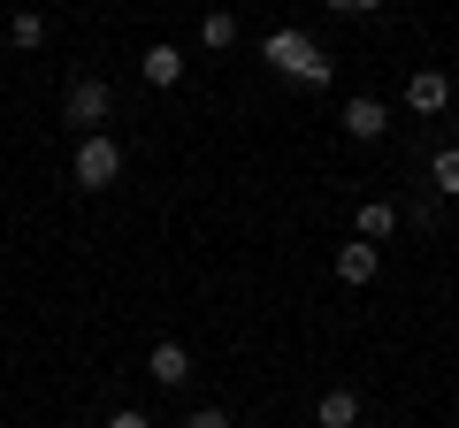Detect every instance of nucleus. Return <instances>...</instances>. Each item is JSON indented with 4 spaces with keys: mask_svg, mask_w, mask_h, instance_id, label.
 Instances as JSON below:
<instances>
[{
    "mask_svg": "<svg viewBox=\"0 0 459 428\" xmlns=\"http://www.w3.org/2000/svg\"><path fill=\"white\" fill-rule=\"evenodd\" d=\"M314 421H322V428H360V390H322Z\"/></svg>",
    "mask_w": 459,
    "mask_h": 428,
    "instance_id": "obj_7",
    "label": "nucleus"
},
{
    "mask_svg": "<svg viewBox=\"0 0 459 428\" xmlns=\"http://www.w3.org/2000/svg\"><path fill=\"white\" fill-rule=\"evenodd\" d=\"M344 131L360 138V146H368V138H383V131H391V116H383V99H352V107H344Z\"/></svg>",
    "mask_w": 459,
    "mask_h": 428,
    "instance_id": "obj_8",
    "label": "nucleus"
},
{
    "mask_svg": "<svg viewBox=\"0 0 459 428\" xmlns=\"http://www.w3.org/2000/svg\"><path fill=\"white\" fill-rule=\"evenodd\" d=\"M337 283H376V245H337Z\"/></svg>",
    "mask_w": 459,
    "mask_h": 428,
    "instance_id": "obj_9",
    "label": "nucleus"
},
{
    "mask_svg": "<svg viewBox=\"0 0 459 428\" xmlns=\"http://www.w3.org/2000/svg\"><path fill=\"white\" fill-rule=\"evenodd\" d=\"M261 54H268V69H276V77H299L307 92H322V84L337 77V69H329V54L314 47L307 31H268V47H261Z\"/></svg>",
    "mask_w": 459,
    "mask_h": 428,
    "instance_id": "obj_1",
    "label": "nucleus"
},
{
    "mask_svg": "<svg viewBox=\"0 0 459 428\" xmlns=\"http://www.w3.org/2000/svg\"><path fill=\"white\" fill-rule=\"evenodd\" d=\"M452 138H459V116H452Z\"/></svg>",
    "mask_w": 459,
    "mask_h": 428,
    "instance_id": "obj_18",
    "label": "nucleus"
},
{
    "mask_svg": "<svg viewBox=\"0 0 459 428\" xmlns=\"http://www.w3.org/2000/svg\"><path fill=\"white\" fill-rule=\"evenodd\" d=\"M138 77L169 92V84H184V54L177 47H146V54H138Z\"/></svg>",
    "mask_w": 459,
    "mask_h": 428,
    "instance_id": "obj_6",
    "label": "nucleus"
},
{
    "mask_svg": "<svg viewBox=\"0 0 459 428\" xmlns=\"http://www.w3.org/2000/svg\"><path fill=\"white\" fill-rule=\"evenodd\" d=\"M391 230H398V207H391V199H368V207H360V237L376 245V237H391Z\"/></svg>",
    "mask_w": 459,
    "mask_h": 428,
    "instance_id": "obj_10",
    "label": "nucleus"
},
{
    "mask_svg": "<svg viewBox=\"0 0 459 428\" xmlns=\"http://www.w3.org/2000/svg\"><path fill=\"white\" fill-rule=\"evenodd\" d=\"M199 39H207V47H230V39H238V16H230V8H214V16L199 23Z\"/></svg>",
    "mask_w": 459,
    "mask_h": 428,
    "instance_id": "obj_13",
    "label": "nucleus"
},
{
    "mask_svg": "<svg viewBox=\"0 0 459 428\" xmlns=\"http://www.w3.org/2000/svg\"><path fill=\"white\" fill-rule=\"evenodd\" d=\"M429 184H437L444 199H459V146H444L437 161H429Z\"/></svg>",
    "mask_w": 459,
    "mask_h": 428,
    "instance_id": "obj_11",
    "label": "nucleus"
},
{
    "mask_svg": "<svg viewBox=\"0 0 459 428\" xmlns=\"http://www.w3.org/2000/svg\"><path fill=\"white\" fill-rule=\"evenodd\" d=\"M184 428H230V413H222V406H199V413H192Z\"/></svg>",
    "mask_w": 459,
    "mask_h": 428,
    "instance_id": "obj_15",
    "label": "nucleus"
},
{
    "mask_svg": "<svg viewBox=\"0 0 459 428\" xmlns=\"http://www.w3.org/2000/svg\"><path fill=\"white\" fill-rule=\"evenodd\" d=\"M329 8H344V16H368V8H383V0H329Z\"/></svg>",
    "mask_w": 459,
    "mask_h": 428,
    "instance_id": "obj_17",
    "label": "nucleus"
},
{
    "mask_svg": "<svg viewBox=\"0 0 459 428\" xmlns=\"http://www.w3.org/2000/svg\"><path fill=\"white\" fill-rule=\"evenodd\" d=\"M108 428H153V421H146L138 406H123V413H108Z\"/></svg>",
    "mask_w": 459,
    "mask_h": 428,
    "instance_id": "obj_16",
    "label": "nucleus"
},
{
    "mask_svg": "<svg viewBox=\"0 0 459 428\" xmlns=\"http://www.w3.org/2000/svg\"><path fill=\"white\" fill-rule=\"evenodd\" d=\"M62 116L77 123L84 138H92V131H108V116H115V92H108V77H77V84H69V99H62Z\"/></svg>",
    "mask_w": 459,
    "mask_h": 428,
    "instance_id": "obj_2",
    "label": "nucleus"
},
{
    "mask_svg": "<svg viewBox=\"0 0 459 428\" xmlns=\"http://www.w3.org/2000/svg\"><path fill=\"white\" fill-rule=\"evenodd\" d=\"M406 107H413V116H444V107H452V84H444V69L406 77Z\"/></svg>",
    "mask_w": 459,
    "mask_h": 428,
    "instance_id": "obj_5",
    "label": "nucleus"
},
{
    "mask_svg": "<svg viewBox=\"0 0 459 428\" xmlns=\"http://www.w3.org/2000/svg\"><path fill=\"white\" fill-rule=\"evenodd\" d=\"M146 375L161 382V390H177V382H192V352H184L177 337H161V345L146 352Z\"/></svg>",
    "mask_w": 459,
    "mask_h": 428,
    "instance_id": "obj_4",
    "label": "nucleus"
},
{
    "mask_svg": "<svg viewBox=\"0 0 459 428\" xmlns=\"http://www.w3.org/2000/svg\"><path fill=\"white\" fill-rule=\"evenodd\" d=\"M406 222H413V230H437V222H444V207H437V199H413V207H406Z\"/></svg>",
    "mask_w": 459,
    "mask_h": 428,
    "instance_id": "obj_14",
    "label": "nucleus"
},
{
    "mask_svg": "<svg viewBox=\"0 0 459 428\" xmlns=\"http://www.w3.org/2000/svg\"><path fill=\"white\" fill-rule=\"evenodd\" d=\"M115 176H123V146H115L108 131H92V138L77 146V184H84V192H108Z\"/></svg>",
    "mask_w": 459,
    "mask_h": 428,
    "instance_id": "obj_3",
    "label": "nucleus"
},
{
    "mask_svg": "<svg viewBox=\"0 0 459 428\" xmlns=\"http://www.w3.org/2000/svg\"><path fill=\"white\" fill-rule=\"evenodd\" d=\"M8 39H16L23 54H31V47H47V16H39V8H23V16L8 23Z\"/></svg>",
    "mask_w": 459,
    "mask_h": 428,
    "instance_id": "obj_12",
    "label": "nucleus"
}]
</instances>
